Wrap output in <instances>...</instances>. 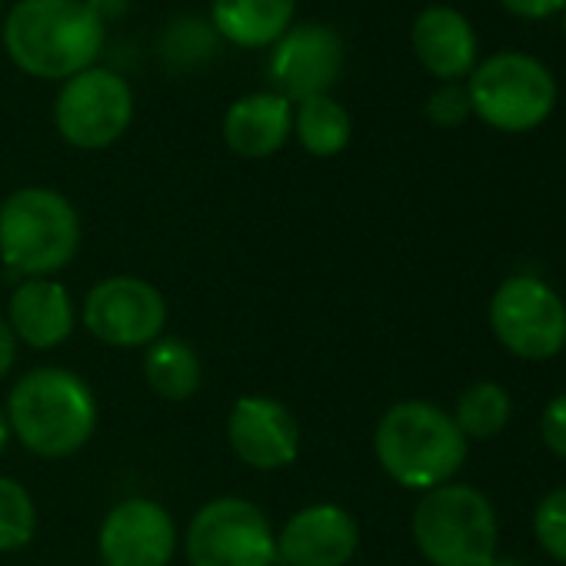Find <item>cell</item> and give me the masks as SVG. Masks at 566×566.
<instances>
[{"mask_svg":"<svg viewBox=\"0 0 566 566\" xmlns=\"http://www.w3.org/2000/svg\"><path fill=\"white\" fill-rule=\"evenodd\" d=\"M539 437L553 457L566 460V394H559L546 403L543 420H539Z\"/></svg>","mask_w":566,"mask_h":566,"instance_id":"cell-25","label":"cell"},{"mask_svg":"<svg viewBox=\"0 0 566 566\" xmlns=\"http://www.w3.org/2000/svg\"><path fill=\"white\" fill-rule=\"evenodd\" d=\"M470 107L473 114L506 134H523L539 127L556 104L553 74L530 54H496L473 67L470 77Z\"/></svg>","mask_w":566,"mask_h":566,"instance_id":"cell-6","label":"cell"},{"mask_svg":"<svg viewBox=\"0 0 566 566\" xmlns=\"http://www.w3.org/2000/svg\"><path fill=\"white\" fill-rule=\"evenodd\" d=\"M500 4L516 14V18H530V21H539V18H549L556 11L566 8V0H500Z\"/></svg>","mask_w":566,"mask_h":566,"instance_id":"cell-26","label":"cell"},{"mask_svg":"<svg viewBox=\"0 0 566 566\" xmlns=\"http://www.w3.org/2000/svg\"><path fill=\"white\" fill-rule=\"evenodd\" d=\"M496 340L523 360H549L566 347V304L539 276L503 280L490 301Z\"/></svg>","mask_w":566,"mask_h":566,"instance_id":"cell-9","label":"cell"},{"mask_svg":"<svg viewBox=\"0 0 566 566\" xmlns=\"http://www.w3.org/2000/svg\"><path fill=\"white\" fill-rule=\"evenodd\" d=\"M490 566H520V563H516V559H500V556H496V559H493Z\"/></svg>","mask_w":566,"mask_h":566,"instance_id":"cell-30","label":"cell"},{"mask_svg":"<svg viewBox=\"0 0 566 566\" xmlns=\"http://www.w3.org/2000/svg\"><path fill=\"white\" fill-rule=\"evenodd\" d=\"M38 533V503L31 490L0 473V553H18L34 543Z\"/></svg>","mask_w":566,"mask_h":566,"instance_id":"cell-22","label":"cell"},{"mask_svg":"<svg viewBox=\"0 0 566 566\" xmlns=\"http://www.w3.org/2000/svg\"><path fill=\"white\" fill-rule=\"evenodd\" d=\"M11 433L41 460L81 453L97 430V400L84 377L67 367H34L8 394Z\"/></svg>","mask_w":566,"mask_h":566,"instance_id":"cell-2","label":"cell"},{"mask_svg":"<svg viewBox=\"0 0 566 566\" xmlns=\"http://www.w3.org/2000/svg\"><path fill=\"white\" fill-rule=\"evenodd\" d=\"M410 41L417 61L443 84H457L476 67V34L470 21L453 8L437 4L420 11Z\"/></svg>","mask_w":566,"mask_h":566,"instance_id":"cell-17","label":"cell"},{"mask_svg":"<svg viewBox=\"0 0 566 566\" xmlns=\"http://www.w3.org/2000/svg\"><path fill=\"white\" fill-rule=\"evenodd\" d=\"M144 380L164 403L190 400L203 384V364L184 337H157L144 347Z\"/></svg>","mask_w":566,"mask_h":566,"instance_id":"cell-19","label":"cell"},{"mask_svg":"<svg viewBox=\"0 0 566 566\" xmlns=\"http://www.w3.org/2000/svg\"><path fill=\"white\" fill-rule=\"evenodd\" d=\"M184 553L190 566H276V530L256 503L217 496L190 516Z\"/></svg>","mask_w":566,"mask_h":566,"instance_id":"cell-7","label":"cell"},{"mask_svg":"<svg viewBox=\"0 0 566 566\" xmlns=\"http://www.w3.org/2000/svg\"><path fill=\"white\" fill-rule=\"evenodd\" d=\"M294 134L311 157H337L350 144L354 120L337 97L324 94L294 107Z\"/></svg>","mask_w":566,"mask_h":566,"instance_id":"cell-20","label":"cell"},{"mask_svg":"<svg viewBox=\"0 0 566 566\" xmlns=\"http://www.w3.org/2000/svg\"><path fill=\"white\" fill-rule=\"evenodd\" d=\"M473 114L470 107V91L460 87V84H443L430 94L427 101V117L437 124V127H460L467 117Z\"/></svg>","mask_w":566,"mask_h":566,"instance_id":"cell-24","label":"cell"},{"mask_svg":"<svg viewBox=\"0 0 566 566\" xmlns=\"http://www.w3.org/2000/svg\"><path fill=\"white\" fill-rule=\"evenodd\" d=\"M18 364V337L8 324V317L0 314V380H4Z\"/></svg>","mask_w":566,"mask_h":566,"instance_id":"cell-27","label":"cell"},{"mask_svg":"<svg viewBox=\"0 0 566 566\" xmlns=\"http://www.w3.org/2000/svg\"><path fill=\"white\" fill-rule=\"evenodd\" d=\"M294 134V104L273 91L233 101L223 114V144L243 160L273 157Z\"/></svg>","mask_w":566,"mask_h":566,"instance_id":"cell-16","label":"cell"},{"mask_svg":"<svg viewBox=\"0 0 566 566\" xmlns=\"http://www.w3.org/2000/svg\"><path fill=\"white\" fill-rule=\"evenodd\" d=\"M374 453L394 483L427 493L460 473L467 460V437L443 407L430 400H400L380 417L374 430Z\"/></svg>","mask_w":566,"mask_h":566,"instance_id":"cell-3","label":"cell"},{"mask_svg":"<svg viewBox=\"0 0 566 566\" xmlns=\"http://www.w3.org/2000/svg\"><path fill=\"white\" fill-rule=\"evenodd\" d=\"M177 523L150 496H127L107 510L97 530L104 566H170L177 553Z\"/></svg>","mask_w":566,"mask_h":566,"instance_id":"cell-13","label":"cell"},{"mask_svg":"<svg viewBox=\"0 0 566 566\" xmlns=\"http://www.w3.org/2000/svg\"><path fill=\"white\" fill-rule=\"evenodd\" d=\"M0 14H4V0H0Z\"/></svg>","mask_w":566,"mask_h":566,"instance_id":"cell-31","label":"cell"},{"mask_svg":"<svg viewBox=\"0 0 566 566\" xmlns=\"http://www.w3.org/2000/svg\"><path fill=\"white\" fill-rule=\"evenodd\" d=\"M84 4L91 8V14H94L97 21L111 24V21H120V18L130 11L134 0H84Z\"/></svg>","mask_w":566,"mask_h":566,"instance_id":"cell-28","label":"cell"},{"mask_svg":"<svg viewBox=\"0 0 566 566\" xmlns=\"http://www.w3.org/2000/svg\"><path fill=\"white\" fill-rule=\"evenodd\" d=\"M134 124V91L111 67H87L64 81L54 101V127L77 150H104Z\"/></svg>","mask_w":566,"mask_h":566,"instance_id":"cell-8","label":"cell"},{"mask_svg":"<svg viewBox=\"0 0 566 566\" xmlns=\"http://www.w3.org/2000/svg\"><path fill=\"white\" fill-rule=\"evenodd\" d=\"M533 533L553 559L566 563V486L539 500L533 513Z\"/></svg>","mask_w":566,"mask_h":566,"instance_id":"cell-23","label":"cell"},{"mask_svg":"<svg viewBox=\"0 0 566 566\" xmlns=\"http://www.w3.org/2000/svg\"><path fill=\"white\" fill-rule=\"evenodd\" d=\"M347 48L344 38L327 24H294L283 34L266 61L270 91L291 101L294 107L324 97L344 74Z\"/></svg>","mask_w":566,"mask_h":566,"instance_id":"cell-11","label":"cell"},{"mask_svg":"<svg viewBox=\"0 0 566 566\" xmlns=\"http://www.w3.org/2000/svg\"><path fill=\"white\" fill-rule=\"evenodd\" d=\"M0 38L18 71L41 81H71L97 64L107 24L84 0H18L4 14Z\"/></svg>","mask_w":566,"mask_h":566,"instance_id":"cell-1","label":"cell"},{"mask_svg":"<svg viewBox=\"0 0 566 566\" xmlns=\"http://www.w3.org/2000/svg\"><path fill=\"white\" fill-rule=\"evenodd\" d=\"M227 443L243 467L273 473V470L297 463L301 420L276 397L247 394V397H237L227 413Z\"/></svg>","mask_w":566,"mask_h":566,"instance_id":"cell-12","label":"cell"},{"mask_svg":"<svg viewBox=\"0 0 566 566\" xmlns=\"http://www.w3.org/2000/svg\"><path fill=\"white\" fill-rule=\"evenodd\" d=\"M167 297L150 280L114 273L97 280L84 297V327L94 340L114 350H144L167 327Z\"/></svg>","mask_w":566,"mask_h":566,"instance_id":"cell-10","label":"cell"},{"mask_svg":"<svg viewBox=\"0 0 566 566\" xmlns=\"http://www.w3.org/2000/svg\"><path fill=\"white\" fill-rule=\"evenodd\" d=\"M81 213L54 187H21L0 200V260L24 280L57 276L81 250Z\"/></svg>","mask_w":566,"mask_h":566,"instance_id":"cell-4","label":"cell"},{"mask_svg":"<svg viewBox=\"0 0 566 566\" xmlns=\"http://www.w3.org/2000/svg\"><path fill=\"white\" fill-rule=\"evenodd\" d=\"M413 543L430 566H490L496 559V513L463 483L427 490L413 510Z\"/></svg>","mask_w":566,"mask_h":566,"instance_id":"cell-5","label":"cell"},{"mask_svg":"<svg viewBox=\"0 0 566 566\" xmlns=\"http://www.w3.org/2000/svg\"><path fill=\"white\" fill-rule=\"evenodd\" d=\"M510 410H513L510 394L500 384L480 380V384H473V387H467L460 394L457 410L450 417H453V423L460 427V433L467 440H490V437L506 430Z\"/></svg>","mask_w":566,"mask_h":566,"instance_id":"cell-21","label":"cell"},{"mask_svg":"<svg viewBox=\"0 0 566 566\" xmlns=\"http://www.w3.org/2000/svg\"><path fill=\"white\" fill-rule=\"evenodd\" d=\"M297 0H210L217 34L237 48H273L294 28Z\"/></svg>","mask_w":566,"mask_h":566,"instance_id":"cell-18","label":"cell"},{"mask_svg":"<svg viewBox=\"0 0 566 566\" xmlns=\"http://www.w3.org/2000/svg\"><path fill=\"white\" fill-rule=\"evenodd\" d=\"M11 423H8V413H4V407H0V457H4V450L11 447Z\"/></svg>","mask_w":566,"mask_h":566,"instance_id":"cell-29","label":"cell"},{"mask_svg":"<svg viewBox=\"0 0 566 566\" xmlns=\"http://www.w3.org/2000/svg\"><path fill=\"white\" fill-rule=\"evenodd\" d=\"M360 549V526L340 503H311L276 533L283 566H347Z\"/></svg>","mask_w":566,"mask_h":566,"instance_id":"cell-14","label":"cell"},{"mask_svg":"<svg viewBox=\"0 0 566 566\" xmlns=\"http://www.w3.org/2000/svg\"><path fill=\"white\" fill-rule=\"evenodd\" d=\"M563 11H566V8H563Z\"/></svg>","mask_w":566,"mask_h":566,"instance_id":"cell-32","label":"cell"},{"mask_svg":"<svg viewBox=\"0 0 566 566\" xmlns=\"http://www.w3.org/2000/svg\"><path fill=\"white\" fill-rule=\"evenodd\" d=\"M8 324L18 344H28L31 350H54L71 340L77 327V307L57 276H34L11 294Z\"/></svg>","mask_w":566,"mask_h":566,"instance_id":"cell-15","label":"cell"}]
</instances>
